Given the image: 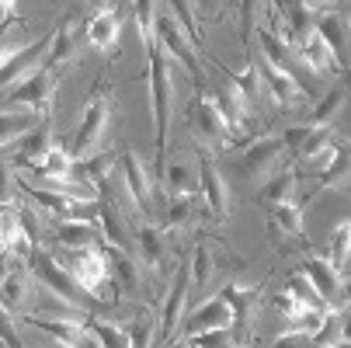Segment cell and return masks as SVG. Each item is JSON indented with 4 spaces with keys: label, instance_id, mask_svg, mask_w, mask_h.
<instances>
[{
    "label": "cell",
    "instance_id": "cell-30",
    "mask_svg": "<svg viewBox=\"0 0 351 348\" xmlns=\"http://www.w3.org/2000/svg\"><path fill=\"white\" fill-rule=\"evenodd\" d=\"M53 129H49V122H42V126H35L28 136H25V143H21V150H18V157H14V164H21V167H38L42 164V157L53 150Z\"/></svg>",
    "mask_w": 351,
    "mask_h": 348
},
{
    "label": "cell",
    "instance_id": "cell-18",
    "mask_svg": "<svg viewBox=\"0 0 351 348\" xmlns=\"http://www.w3.org/2000/svg\"><path fill=\"white\" fill-rule=\"evenodd\" d=\"M32 296V272H28V258H14L11 268L0 275V303H4V310L14 317L25 310Z\"/></svg>",
    "mask_w": 351,
    "mask_h": 348
},
{
    "label": "cell",
    "instance_id": "cell-11",
    "mask_svg": "<svg viewBox=\"0 0 351 348\" xmlns=\"http://www.w3.org/2000/svg\"><path fill=\"white\" fill-rule=\"evenodd\" d=\"M188 296H191V272H188V262H184V265L178 268L174 282H171V292H167V300H164V310H160V317H157V341L171 345V338L181 331Z\"/></svg>",
    "mask_w": 351,
    "mask_h": 348
},
{
    "label": "cell",
    "instance_id": "cell-40",
    "mask_svg": "<svg viewBox=\"0 0 351 348\" xmlns=\"http://www.w3.org/2000/svg\"><path fill=\"white\" fill-rule=\"evenodd\" d=\"M188 345H195V348H240V338H237L233 327H216V331L191 334Z\"/></svg>",
    "mask_w": 351,
    "mask_h": 348
},
{
    "label": "cell",
    "instance_id": "cell-17",
    "mask_svg": "<svg viewBox=\"0 0 351 348\" xmlns=\"http://www.w3.org/2000/svg\"><path fill=\"white\" fill-rule=\"evenodd\" d=\"M258 73H261V91H268V97L278 108H295L299 102H306L303 84L289 73H282L278 67H271L268 60H258Z\"/></svg>",
    "mask_w": 351,
    "mask_h": 348
},
{
    "label": "cell",
    "instance_id": "cell-12",
    "mask_svg": "<svg viewBox=\"0 0 351 348\" xmlns=\"http://www.w3.org/2000/svg\"><path fill=\"white\" fill-rule=\"evenodd\" d=\"M84 42H87V18H80V14L73 11V14H66V18L53 28V45H49L45 67L60 70L63 63H70V60L77 56V49H80Z\"/></svg>",
    "mask_w": 351,
    "mask_h": 348
},
{
    "label": "cell",
    "instance_id": "cell-16",
    "mask_svg": "<svg viewBox=\"0 0 351 348\" xmlns=\"http://www.w3.org/2000/svg\"><path fill=\"white\" fill-rule=\"evenodd\" d=\"M49 45H53V32L42 35V38L32 42V45H25L18 56H11L4 67H0V87H14V84H21L28 73H35L38 67H45V60H49Z\"/></svg>",
    "mask_w": 351,
    "mask_h": 348
},
{
    "label": "cell",
    "instance_id": "cell-3",
    "mask_svg": "<svg viewBox=\"0 0 351 348\" xmlns=\"http://www.w3.org/2000/svg\"><path fill=\"white\" fill-rule=\"evenodd\" d=\"M285 157H289L285 136H265V139H258V143H250L247 150L237 157L233 167H237V178H240L243 185H265L271 174L282 171Z\"/></svg>",
    "mask_w": 351,
    "mask_h": 348
},
{
    "label": "cell",
    "instance_id": "cell-13",
    "mask_svg": "<svg viewBox=\"0 0 351 348\" xmlns=\"http://www.w3.org/2000/svg\"><path fill=\"white\" fill-rule=\"evenodd\" d=\"M119 178H122V188L132 198V209L136 213H149V206H154V178H149V171L143 167L139 154L125 150L119 157Z\"/></svg>",
    "mask_w": 351,
    "mask_h": 348
},
{
    "label": "cell",
    "instance_id": "cell-36",
    "mask_svg": "<svg viewBox=\"0 0 351 348\" xmlns=\"http://www.w3.org/2000/svg\"><path fill=\"white\" fill-rule=\"evenodd\" d=\"M348 255H351V223L344 220L334 233H330V268L337 272V275H344L348 279Z\"/></svg>",
    "mask_w": 351,
    "mask_h": 348
},
{
    "label": "cell",
    "instance_id": "cell-20",
    "mask_svg": "<svg viewBox=\"0 0 351 348\" xmlns=\"http://www.w3.org/2000/svg\"><path fill=\"white\" fill-rule=\"evenodd\" d=\"M53 240L60 251H87V247H101V227L90 220H60L53 230Z\"/></svg>",
    "mask_w": 351,
    "mask_h": 348
},
{
    "label": "cell",
    "instance_id": "cell-44",
    "mask_svg": "<svg viewBox=\"0 0 351 348\" xmlns=\"http://www.w3.org/2000/svg\"><path fill=\"white\" fill-rule=\"evenodd\" d=\"M275 307H278V314L289 321V327H295L299 321H303V317L310 314V310H306L303 303H299V300H292L289 292H278V296H275Z\"/></svg>",
    "mask_w": 351,
    "mask_h": 348
},
{
    "label": "cell",
    "instance_id": "cell-38",
    "mask_svg": "<svg viewBox=\"0 0 351 348\" xmlns=\"http://www.w3.org/2000/svg\"><path fill=\"white\" fill-rule=\"evenodd\" d=\"M285 292L292 296V300H299L306 310H327L324 307V300L317 296V289H313V282L303 275V272H295V275H289V282H285Z\"/></svg>",
    "mask_w": 351,
    "mask_h": 348
},
{
    "label": "cell",
    "instance_id": "cell-35",
    "mask_svg": "<svg viewBox=\"0 0 351 348\" xmlns=\"http://www.w3.org/2000/svg\"><path fill=\"white\" fill-rule=\"evenodd\" d=\"M295 171H289V167H282L278 174H271L265 185H261V192H258V198L265 206H275V202H292V195H295Z\"/></svg>",
    "mask_w": 351,
    "mask_h": 348
},
{
    "label": "cell",
    "instance_id": "cell-37",
    "mask_svg": "<svg viewBox=\"0 0 351 348\" xmlns=\"http://www.w3.org/2000/svg\"><path fill=\"white\" fill-rule=\"evenodd\" d=\"M198 213V195H181V198H171L167 206V216H164V230H181L195 220Z\"/></svg>",
    "mask_w": 351,
    "mask_h": 348
},
{
    "label": "cell",
    "instance_id": "cell-42",
    "mask_svg": "<svg viewBox=\"0 0 351 348\" xmlns=\"http://www.w3.org/2000/svg\"><path fill=\"white\" fill-rule=\"evenodd\" d=\"M320 188H348V150L341 146L337 157L330 161V167L320 174Z\"/></svg>",
    "mask_w": 351,
    "mask_h": 348
},
{
    "label": "cell",
    "instance_id": "cell-32",
    "mask_svg": "<svg viewBox=\"0 0 351 348\" xmlns=\"http://www.w3.org/2000/svg\"><path fill=\"white\" fill-rule=\"evenodd\" d=\"M73 171H77V161L70 157V150L66 146H53L32 174L42 181H63V178H73Z\"/></svg>",
    "mask_w": 351,
    "mask_h": 348
},
{
    "label": "cell",
    "instance_id": "cell-26",
    "mask_svg": "<svg viewBox=\"0 0 351 348\" xmlns=\"http://www.w3.org/2000/svg\"><path fill=\"white\" fill-rule=\"evenodd\" d=\"M219 262H223V251L216 244H209V240H202L191 251V262H188V272H191V292L195 289H209V282H213V275L219 272Z\"/></svg>",
    "mask_w": 351,
    "mask_h": 348
},
{
    "label": "cell",
    "instance_id": "cell-15",
    "mask_svg": "<svg viewBox=\"0 0 351 348\" xmlns=\"http://www.w3.org/2000/svg\"><path fill=\"white\" fill-rule=\"evenodd\" d=\"M132 255L149 272H164L167 265V230L157 223H139L132 230Z\"/></svg>",
    "mask_w": 351,
    "mask_h": 348
},
{
    "label": "cell",
    "instance_id": "cell-28",
    "mask_svg": "<svg viewBox=\"0 0 351 348\" xmlns=\"http://www.w3.org/2000/svg\"><path fill=\"white\" fill-rule=\"evenodd\" d=\"M160 181L171 188L174 198H181V195H198V167H195V161H188V157L167 161L164 171H160Z\"/></svg>",
    "mask_w": 351,
    "mask_h": 348
},
{
    "label": "cell",
    "instance_id": "cell-8",
    "mask_svg": "<svg viewBox=\"0 0 351 348\" xmlns=\"http://www.w3.org/2000/svg\"><path fill=\"white\" fill-rule=\"evenodd\" d=\"M108 119H112V105H108L105 94H97L87 105V112H84V119H80V126H77V132H73V139L66 146L73 161H87L94 154V146L101 143V136L108 129Z\"/></svg>",
    "mask_w": 351,
    "mask_h": 348
},
{
    "label": "cell",
    "instance_id": "cell-19",
    "mask_svg": "<svg viewBox=\"0 0 351 348\" xmlns=\"http://www.w3.org/2000/svg\"><path fill=\"white\" fill-rule=\"evenodd\" d=\"M216 105H219V112L226 115V126L230 129H240L247 119H250V112H254V105L247 102V94L240 91V84H237V77L226 70L219 80H216Z\"/></svg>",
    "mask_w": 351,
    "mask_h": 348
},
{
    "label": "cell",
    "instance_id": "cell-9",
    "mask_svg": "<svg viewBox=\"0 0 351 348\" xmlns=\"http://www.w3.org/2000/svg\"><path fill=\"white\" fill-rule=\"evenodd\" d=\"M198 192L206 195V206H209V216L216 223H223L230 216V185H226V174L219 171V164L213 161L209 150L198 154Z\"/></svg>",
    "mask_w": 351,
    "mask_h": 348
},
{
    "label": "cell",
    "instance_id": "cell-33",
    "mask_svg": "<svg viewBox=\"0 0 351 348\" xmlns=\"http://www.w3.org/2000/svg\"><path fill=\"white\" fill-rule=\"evenodd\" d=\"M268 223H271V233L303 237V209H299V202H275V206H268Z\"/></svg>",
    "mask_w": 351,
    "mask_h": 348
},
{
    "label": "cell",
    "instance_id": "cell-46",
    "mask_svg": "<svg viewBox=\"0 0 351 348\" xmlns=\"http://www.w3.org/2000/svg\"><path fill=\"white\" fill-rule=\"evenodd\" d=\"M310 338L313 334H306V331H285L282 338L271 341V348H310Z\"/></svg>",
    "mask_w": 351,
    "mask_h": 348
},
{
    "label": "cell",
    "instance_id": "cell-34",
    "mask_svg": "<svg viewBox=\"0 0 351 348\" xmlns=\"http://www.w3.org/2000/svg\"><path fill=\"white\" fill-rule=\"evenodd\" d=\"M35 126H38V115H32V112H14V108L0 112V150L25 139Z\"/></svg>",
    "mask_w": 351,
    "mask_h": 348
},
{
    "label": "cell",
    "instance_id": "cell-4",
    "mask_svg": "<svg viewBox=\"0 0 351 348\" xmlns=\"http://www.w3.org/2000/svg\"><path fill=\"white\" fill-rule=\"evenodd\" d=\"M56 262L73 275V282L87 296H101L108 282V255L105 247H87V251H56Z\"/></svg>",
    "mask_w": 351,
    "mask_h": 348
},
{
    "label": "cell",
    "instance_id": "cell-29",
    "mask_svg": "<svg viewBox=\"0 0 351 348\" xmlns=\"http://www.w3.org/2000/svg\"><path fill=\"white\" fill-rule=\"evenodd\" d=\"M119 327L125 331L132 348H154V341H157V314L146 307H136Z\"/></svg>",
    "mask_w": 351,
    "mask_h": 348
},
{
    "label": "cell",
    "instance_id": "cell-21",
    "mask_svg": "<svg viewBox=\"0 0 351 348\" xmlns=\"http://www.w3.org/2000/svg\"><path fill=\"white\" fill-rule=\"evenodd\" d=\"M108 282L115 292H125V296H136L143 289V265L136 262V255L129 251H119V247H108Z\"/></svg>",
    "mask_w": 351,
    "mask_h": 348
},
{
    "label": "cell",
    "instance_id": "cell-31",
    "mask_svg": "<svg viewBox=\"0 0 351 348\" xmlns=\"http://www.w3.org/2000/svg\"><path fill=\"white\" fill-rule=\"evenodd\" d=\"M344 105H348V77H341V84L330 87V94L313 108V115H310L306 126H310V129H330L334 119L344 112Z\"/></svg>",
    "mask_w": 351,
    "mask_h": 348
},
{
    "label": "cell",
    "instance_id": "cell-25",
    "mask_svg": "<svg viewBox=\"0 0 351 348\" xmlns=\"http://www.w3.org/2000/svg\"><path fill=\"white\" fill-rule=\"evenodd\" d=\"M295 56H299V63H303L310 73H320V77H327V73L337 67L334 56H330V49L324 45V38H320L313 28L295 42Z\"/></svg>",
    "mask_w": 351,
    "mask_h": 348
},
{
    "label": "cell",
    "instance_id": "cell-5",
    "mask_svg": "<svg viewBox=\"0 0 351 348\" xmlns=\"http://www.w3.org/2000/svg\"><path fill=\"white\" fill-rule=\"evenodd\" d=\"M154 38H157V45L164 49V53L171 56V60H178L195 80L202 77V63H198V49H195V42L181 32V25H178V18L171 14V8H157V25H154Z\"/></svg>",
    "mask_w": 351,
    "mask_h": 348
},
{
    "label": "cell",
    "instance_id": "cell-6",
    "mask_svg": "<svg viewBox=\"0 0 351 348\" xmlns=\"http://www.w3.org/2000/svg\"><path fill=\"white\" fill-rule=\"evenodd\" d=\"M188 129H191V136L202 143V146H223V143H230L226 115L219 112V105H216L213 94H195V97H191Z\"/></svg>",
    "mask_w": 351,
    "mask_h": 348
},
{
    "label": "cell",
    "instance_id": "cell-23",
    "mask_svg": "<svg viewBox=\"0 0 351 348\" xmlns=\"http://www.w3.org/2000/svg\"><path fill=\"white\" fill-rule=\"evenodd\" d=\"M122 38V8H97L87 21V42L97 53H112Z\"/></svg>",
    "mask_w": 351,
    "mask_h": 348
},
{
    "label": "cell",
    "instance_id": "cell-1",
    "mask_svg": "<svg viewBox=\"0 0 351 348\" xmlns=\"http://www.w3.org/2000/svg\"><path fill=\"white\" fill-rule=\"evenodd\" d=\"M149 53V102H154V132H157V178L167 164V139H171V112H174V73L171 56L157 45V38L146 45Z\"/></svg>",
    "mask_w": 351,
    "mask_h": 348
},
{
    "label": "cell",
    "instance_id": "cell-2",
    "mask_svg": "<svg viewBox=\"0 0 351 348\" xmlns=\"http://www.w3.org/2000/svg\"><path fill=\"white\" fill-rule=\"evenodd\" d=\"M28 268H32V275L45 286L49 296H60L63 303H70V307H77V310L87 314V307H90L94 296H87V292L73 282V275L56 262L53 251H42V247H35V251L28 255Z\"/></svg>",
    "mask_w": 351,
    "mask_h": 348
},
{
    "label": "cell",
    "instance_id": "cell-27",
    "mask_svg": "<svg viewBox=\"0 0 351 348\" xmlns=\"http://www.w3.org/2000/svg\"><path fill=\"white\" fill-rule=\"evenodd\" d=\"M223 300H226V307H230V317H233V331H247V324H250V317L258 314V296H261V289H243V286H226L223 292Z\"/></svg>",
    "mask_w": 351,
    "mask_h": 348
},
{
    "label": "cell",
    "instance_id": "cell-22",
    "mask_svg": "<svg viewBox=\"0 0 351 348\" xmlns=\"http://www.w3.org/2000/svg\"><path fill=\"white\" fill-rule=\"evenodd\" d=\"M216 327H233V317H230V307L223 296H213V300H206L198 310H191L184 321H181V334L184 341L191 334H202V331H216Z\"/></svg>",
    "mask_w": 351,
    "mask_h": 348
},
{
    "label": "cell",
    "instance_id": "cell-24",
    "mask_svg": "<svg viewBox=\"0 0 351 348\" xmlns=\"http://www.w3.org/2000/svg\"><path fill=\"white\" fill-rule=\"evenodd\" d=\"M313 32L324 38V45L330 49V56L341 70H348V18H337L334 11H327L324 18H313Z\"/></svg>",
    "mask_w": 351,
    "mask_h": 348
},
{
    "label": "cell",
    "instance_id": "cell-14",
    "mask_svg": "<svg viewBox=\"0 0 351 348\" xmlns=\"http://www.w3.org/2000/svg\"><path fill=\"white\" fill-rule=\"evenodd\" d=\"M303 275L313 282L317 296L324 300L327 310H348V289H344V275H337L330 268L327 258H310L303 265Z\"/></svg>",
    "mask_w": 351,
    "mask_h": 348
},
{
    "label": "cell",
    "instance_id": "cell-41",
    "mask_svg": "<svg viewBox=\"0 0 351 348\" xmlns=\"http://www.w3.org/2000/svg\"><path fill=\"white\" fill-rule=\"evenodd\" d=\"M28 42L21 38V21L18 25H4L0 28V67H4L11 56H18Z\"/></svg>",
    "mask_w": 351,
    "mask_h": 348
},
{
    "label": "cell",
    "instance_id": "cell-43",
    "mask_svg": "<svg viewBox=\"0 0 351 348\" xmlns=\"http://www.w3.org/2000/svg\"><path fill=\"white\" fill-rule=\"evenodd\" d=\"M157 8H160V4H154V0H143V4H136V21H139V35H143V42H146V45L154 42Z\"/></svg>",
    "mask_w": 351,
    "mask_h": 348
},
{
    "label": "cell",
    "instance_id": "cell-10",
    "mask_svg": "<svg viewBox=\"0 0 351 348\" xmlns=\"http://www.w3.org/2000/svg\"><path fill=\"white\" fill-rule=\"evenodd\" d=\"M32 327H38L42 334H49L56 345L63 348H105L97 341V334L87 327V317H42V314H32Z\"/></svg>",
    "mask_w": 351,
    "mask_h": 348
},
{
    "label": "cell",
    "instance_id": "cell-39",
    "mask_svg": "<svg viewBox=\"0 0 351 348\" xmlns=\"http://www.w3.org/2000/svg\"><path fill=\"white\" fill-rule=\"evenodd\" d=\"M87 327L97 334V341H101L105 348H132L125 331L115 324V321H105V317H87Z\"/></svg>",
    "mask_w": 351,
    "mask_h": 348
},
{
    "label": "cell",
    "instance_id": "cell-7",
    "mask_svg": "<svg viewBox=\"0 0 351 348\" xmlns=\"http://www.w3.org/2000/svg\"><path fill=\"white\" fill-rule=\"evenodd\" d=\"M53 91H56V70H53V67H38L35 73H28L21 84H14V87H11L8 102H11V108H14V112L42 115V112H49Z\"/></svg>",
    "mask_w": 351,
    "mask_h": 348
},
{
    "label": "cell",
    "instance_id": "cell-45",
    "mask_svg": "<svg viewBox=\"0 0 351 348\" xmlns=\"http://www.w3.org/2000/svg\"><path fill=\"white\" fill-rule=\"evenodd\" d=\"M0 345H8V348H25L21 345V334L14 327V317L4 310V303H0Z\"/></svg>",
    "mask_w": 351,
    "mask_h": 348
}]
</instances>
